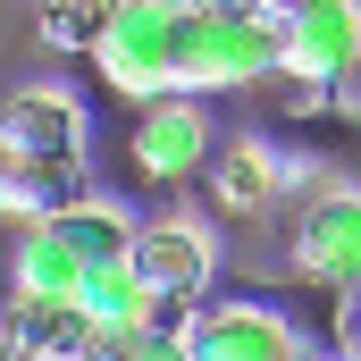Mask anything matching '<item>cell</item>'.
<instances>
[{
    "label": "cell",
    "mask_w": 361,
    "mask_h": 361,
    "mask_svg": "<svg viewBox=\"0 0 361 361\" xmlns=\"http://www.w3.org/2000/svg\"><path fill=\"white\" fill-rule=\"evenodd\" d=\"M311 361H328V353H311Z\"/></svg>",
    "instance_id": "obj_19"
},
{
    "label": "cell",
    "mask_w": 361,
    "mask_h": 361,
    "mask_svg": "<svg viewBox=\"0 0 361 361\" xmlns=\"http://www.w3.org/2000/svg\"><path fill=\"white\" fill-rule=\"evenodd\" d=\"M353 59H361L353 0H302L277 25V76H294V85H336V76H353Z\"/></svg>",
    "instance_id": "obj_8"
},
{
    "label": "cell",
    "mask_w": 361,
    "mask_h": 361,
    "mask_svg": "<svg viewBox=\"0 0 361 361\" xmlns=\"http://www.w3.org/2000/svg\"><path fill=\"white\" fill-rule=\"evenodd\" d=\"M76 319H85L92 336H135V328H152V286L126 269V252L118 261H92L76 277Z\"/></svg>",
    "instance_id": "obj_11"
},
{
    "label": "cell",
    "mask_w": 361,
    "mask_h": 361,
    "mask_svg": "<svg viewBox=\"0 0 361 361\" xmlns=\"http://www.w3.org/2000/svg\"><path fill=\"white\" fill-rule=\"evenodd\" d=\"M135 361H185V328H135Z\"/></svg>",
    "instance_id": "obj_16"
},
{
    "label": "cell",
    "mask_w": 361,
    "mask_h": 361,
    "mask_svg": "<svg viewBox=\"0 0 361 361\" xmlns=\"http://www.w3.org/2000/svg\"><path fill=\"white\" fill-rule=\"evenodd\" d=\"M17 294H34V302H76V277H85V261L51 235V219H34V227H17Z\"/></svg>",
    "instance_id": "obj_13"
},
{
    "label": "cell",
    "mask_w": 361,
    "mask_h": 361,
    "mask_svg": "<svg viewBox=\"0 0 361 361\" xmlns=\"http://www.w3.org/2000/svg\"><path fill=\"white\" fill-rule=\"evenodd\" d=\"M126 269L152 286V302H202L210 286H219V235L202 227V219H135V235H126Z\"/></svg>",
    "instance_id": "obj_5"
},
{
    "label": "cell",
    "mask_w": 361,
    "mask_h": 361,
    "mask_svg": "<svg viewBox=\"0 0 361 361\" xmlns=\"http://www.w3.org/2000/svg\"><path fill=\"white\" fill-rule=\"evenodd\" d=\"M34 25H42V51H76V59H92V42H101V25H109V0H42Z\"/></svg>",
    "instance_id": "obj_15"
},
{
    "label": "cell",
    "mask_w": 361,
    "mask_h": 361,
    "mask_svg": "<svg viewBox=\"0 0 361 361\" xmlns=\"http://www.w3.org/2000/svg\"><path fill=\"white\" fill-rule=\"evenodd\" d=\"M92 118L68 85H25L0 109V160H42V169H85Z\"/></svg>",
    "instance_id": "obj_6"
},
{
    "label": "cell",
    "mask_w": 361,
    "mask_h": 361,
    "mask_svg": "<svg viewBox=\"0 0 361 361\" xmlns=\"http://www.w3.org/2000/svg\"><path fill=\"white\" fill-rule=\"evenodd\" d=\"M185 361H311V336L277 294H202Z\"/></svg>",
    "instance_id": "obj_2"
},
{
    "label": "cell",
    "mask_w": 361,
    "mask_h": 361,
    "mask_svg": "<svg viewBox=\"0 0 361 361\" xmlns=\"http://www.w3.org/2000/svg\"><path fill=\"white\" fill-rule=\"evenodd\" d=\"M252 8H261V17H269V25H286V17H294V8H302V0H252Z\"/></svg>",
    "instance_id": "obj_17"
},
{
    "label": "cell",
    "mask_w": 361,
    "mask_h": 361,
    "mask_svg": "<svg viewBox=\"0 0 361 361\" xmlns=\"http://www.w3.org/2000/svg\"><path fill=\"white\" fill-rule=\"evenodd\" d=\"M92 193V177L85 169H42V160H0V210L8 219H59L68 202H85Z\"/></svg>",
    "instance_id": "obj_12"
},
{
    "label": "cell",
    "mask_w": 361,
    "mask_h": 361,
    "mask_svg": "<svg viewBox=\"0 0 361 361\" xmlns=\"http://www.w3.org/2000/svg\"><path fill=\"white\" fill-rule=\"evenodd\" d=\"M85 336H92V328L76 319V302L8 294V311H0V345H8V361H76Z\"/></svg>",
    "instance_id": "obj_10"
},
{
    "label": "cell",
    "mask_w": 361,
    "mask_h": 361,
    "mask_svg": "<svg viewBox=\"0 0 361 361\" xmlns=\"http://www.w3.org/2000/svg\"><path fill=\"white\" fill-rule=\"evenodd\" d=\"M185 8H244V0H185Z\"/></svg>",
    "instance_id": "obj_18"
},
{
    "label": "cell",
    "mask_w": 361,
    "mask_h": 361,
    "mask_svg": "<svg viewBox=\"0 0 361 361\" xmlns=\"http://www.w3.org/2000/svg\"><path fill=\"white\" fill-rule=\"evenodd\" d=\"M202 177H210V202H219L227 219H269L277 202L294 193V177H302V169L277 152L269 135H219Z\"/></svg>",
    "instance_id": "obj_9"
},
{
    "label": "cell",
    "mask_w": 361,
    "mask_h": 361,
    "mask_svg": "<svg viewBox=\"0 0 361 361\" xmlns=\"http://www.w3.org/2000/svg\"><path fill=\"white\" fill-rule=\"evenodd\" d=\"M51 235H59V244L92 269V261H118V252H126L135 219H126V202H118V193H85V202H68V210L51 219Z\"/></svg>",
    "instance_id": "obj_14"
},
{
    "label": "cell",
    "mask_w": 361,
    "mask_h": 361,
    "mask_svg": "<svg viewBox=\"0 0 361 361\" xmlns=\"http://www.w3.org/2000/svg\"><path fill=\"white\" fill-rule=\"evenodd\" d=\"M210 143H219L210 101H185V92L143 101V118H135V135H126L135 177H143V185H185V177H202V169H210Z\"/></svg>",
    "instance_id": "obj_7"
},
{
    "label": "cell",
    "mask_w": 361,
    "mask_h": 361,
    "mask_svg": "<svg viewBox=\"0 0 361 361\" xmlns=\"http://www.w3.org/2000/svg\"><path fill=\"white\" fill-rule=\"evenodd\" d=\"M286 261H294L302 286H319V294H353V269H361V210H353V185H345V177H328L319 193L294 202Z\"/></svg>",
    "instance_id": "obj_4"
},
{
    "label": "cell",
    "mask_w": 361,
    "mask_h": 361,
    "mask_svg": "<svg viewBox=\"0 0 361 361\" xmlns=\"http://www.w3.org/2000/svg\"><path fill=\"white\" fill-rule=\"evenodd\" d=\"M185 0H109V25L92 42V68L101 85L126 92V101H160L169 92V34H177Z\"/></svg>",
    "instance_id": "obj_3"
},
{
    "label": "cell",
    "mask_w": 361,
    "mask_h": 361,
    "mask_svg": "<svg viewBox=\"0 0 361 361\" xmlns=\"http://www.w3.org/2000/svg\"><path fill=\"white\" fill-rule=\"evenodd\" d=\"M277 76V25L244 0V8H177L169 34V92L210 101V92H244Z\"/></svg>",
    "instance_id": "obj_1"
}]
</instances>
